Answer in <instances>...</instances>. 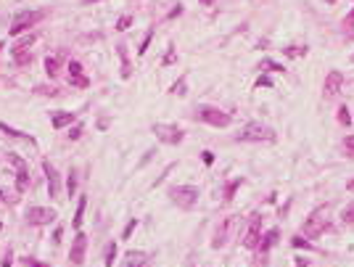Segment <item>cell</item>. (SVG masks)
<instances>
[{
	"instance_id": "11",
	"label": "cell",
	"mask_w": 354,
	"mask_h": 267,
	"mask_svg": "<svg viewBox=\"0 0 354 267\" xmlns=\"http://www.w3.org/2000/svg\"><path fill=\"white\" fill-rule=\"evenodd\" d=\"M341 85H344V74L333 69L331 74L325 77V85H323V93H325V98H336V95L341 93Z\"/></svg>"
},
{
	"instance_id": "3",
	"label": "cell",
	"mask_w": 354,
	"mask_h": 267,
	"mask_svg": "<svg viewBox=\"0 0 354 267\" xmlns=\"http://www.w3.org/2000/svg\"><path fill=\"white\" fill-rule=\"evenodd\" d=\"M199 188L196 185H177V188H169V199L175 201L180 209H193L199 204Z\"/></svg>"
},
{
	"instance_id": "8",
	"label": "cell",
	"mask_w": 354,
	"mask_h": 267,
	"mask_svg": "<svg viewBox=\"0 0 354 267\" xmlns=\"http://www.w3.org/2000/svg\"><path fill=\"white\" fill-rule=\"evenodd\" d=\"M58 217L56 209H50V206H29L27 209V220L32 225H48L53 222V220Z\"/></svg>"
},
{
	"instance_id": "22",
	"label": "cell",
	"mask_w": 354,
	"mask_h": 267,
	"mask_svg": "<svg viewBox=\"0 0 354 267\" xmlns=\"http://www.w3.org/2000/svg\"><path fill=\"white\" fill-rule=\"evenodd\" d=\"M85 206H88V199H80V204H77V212H74V220H71V225L74 227H80L82 225V214H85Z\"/></svg>"
},
{
	"instance_id": "38",
	"label": "cell",
	"mask_w": 354,
	"mask_h": 267,
	"mask_svg": "<svg viewBox=\"0 0 354 267\" xmlns=\"http://www.w3.org/2000/svg\"><path fill=\"white\" fill-rule=\"evenodd\" d=\"M201 156H204V164H214V154L212 151H204Z\"/></svg>"
},
{
	"instance_id": "7",
	"label": "cell",
	"mask_w": 354,
	"mask_h": 267,
	"mask_svg": "<svg viewBox=\"0 0 354 267\" xmlns=\"http://www.w3.org/2000/svg\"><path fill=\"white\" fill-rule=\"evenodd\" d=\"M8 161L16 167V191L24 193L29 188V167H27V161H24L19 154H8Z\"/></svg>"
},
{
	"instance_id": "45",
	"label": "cell",
	"mask_w": 354,
	"mask_h": 267,
	"mask_svg": "<svg viewBox=\"0 0 354 267\" xmlns=\"http://www.w3.org/2000/svg\"><path fill=\"white\" fill-rule=\"evenodd\" d=\"M296 267H307V262L304 259H296Z\"/></svg>"
},
{
	"instance_id": "14",
	"label": "cell",
	"mask_w": 354,
	"mask_h": 267,
	"mask_svg": "<svg viewBox=\"0 0 354 267\" xmlns=\"http://www.w3.org/2000/svg\"><path fill=\"white\" fill-rule=\"evenodd\" d=\"M69 82L74 85V88H88V85H90V80L82 74L80 61H69Z\"/></svg>"
},
{
	"instance_id": "33",
	"label": "cell",
	"mask_w": 354,
	"mask_h": 267,
	"mask_svg": "<svg viewBox=\"0 0 354 267\" xmlns=\"http://www.w3.org/2000/svg\"><path fill=\"white\" fill-rule=\"evenodd\" d=\"M135 227H137V220H130V225L124 227V238H130V236H133V230H135Z\"/></svg>"
},
{
	"instance_id": "32",
	"label": "cell",
	"mask_w": 354,
	"mask_h": 267,
	"mask_svg": "<svg viewBox=\"0 0 354 267\" xmlns=\"http://www.w3.org/2000/svg\"><path fill=\"white\" fill-rule=\"evenodd\" d=\"M341 220H344V222H354V206H346L344 214H341Z\"/></svg>"
},
{
	"instance_id": "9",
	"label": "cell",
	"mask_w": 354,
	"mask_h": 267,
	"mask_svg": "<svg viewBox=\"0 0 354 267\" xmlns=\"http://www.w3.org/2000/svg\"><path fill=\"white\" fill-rule=\"evenodd\" d=\"M85 251H88V236L80 230L74 236V241H71V251H69V262L74 267H80L85 262Z\"/></svg>"
},
{
	"instance_id": "21",
	"label": "cell",
	"mask_w": 354,
	"mask_h": 267,
	"mask_svg": "<svg viewBox=\"0 0 354 267\" xmlns=\"http://www.w3.org/2000/svg\"><path fill=\"white\" fill-rule=\"evenodd\" d=\"M275 241H278V230H267L265 236L259 238V246H262V251L272 249V246H275Z\"/></svg>"
},
{
	"instance_id": "35",
	"label": "cell",
	"mask_w": 354,
	"mask_h": 267,
	"mask_svg": "<svg viewBox=\"0 0 354 267\" xmlns=\"http://www.w3.org/2000/svg\"><path fill=\"white\" fill-rule=\"evenodd\" d=\"M301 53H307V48H288L286 50V56H301Z\"/></svg>"
},
{
	"instance_id": "20",
	"label": "cell",
	"mask_w": 354,
	"mask_h": 267,
	"mask_svg": "<svg viewBox=\"0 0 354 267\" xmlns=\"http://www.w3.org/2000/svg\"><path fill=\"white\" fill-rule=\"evenodd\" d=\"M61 64H64V58L58 56V53L45 58V71H48V77H56V74H58V69H61Z\"/></svg>"
},
{
	"instance_id": "36",
	"label": "cell",
	"mask_w": 354,
	"mask_h": 267,
	"mask_svg": "<svg viewBox=\"0 0 354 267\" xmlns=\"http://www.w3.org/2000/svg\"><path fill=\"white\" fill-rule=\"evenodd\" d=\"M270 77H259V80H257V88H270Z\"/></svg>"
},
{
	"instance_id": "40",
	"label": "cell",
	"mask_w": 354,
	"mask_h": 267,
	"mask_svg": "<svg viewBox=\"0 0 354 267\" xmlns=\"http://www.w3.org/2000/svg\"><path fill=\"white\" fill-rule=\"evenodd\" d=\"M11 262H14V254H5V257H3V265H0V267H11Z\"/></svg>"
},
{
	"instance_id": "5",
	"label": "cell",
	"mask_w": 354,
	"mask_h": 267,
	"mask_svg": "<svg viewBox=\"0 0 354 267\" xmlns=\"http://www.w3.org/2000/svg\"><path fill=\"white\" fill-rule=\"evenodd\" d=\"M45 19V11H22V14H16L14 16V22H11V35H22V32H27V29H32L37 22H43Z\"/></svg>"
},
{
	"instance_id": "41",
	"label": "cell",
	"mask_w": 354,
	"mask_h": 267,
	"mask_svg": "<svg viewBox=\"0 0 354 267\" xmlns=\"http://www.w3.org/2000/svg\"><path fill=\"white\" fill-rule=\"evenodd\" d=\"M148 43H151V32H148V35H146V40H143V45H140V50H137V53H146V48H148Z\"/></svg>"
},
{
	"instance_id": "2",
	"label": "cell",
	"mask_w": 354,
	"mask_h": 267,
	"mask_svg": "<svg viewBox=\"0 0 354 267\" xmlns=\"http://www.w3.org/2000/svg\"><path fill=\"white\" fill-rule=\"evenodd\" d=\"M331 209L328 206H317L310 217L304 220V233L307 236H320V233H325L328 227H331Z\"/></svg>"
},
{
	"instance_id": "16",
	"label": "cell",
	"mask_w": 354,
	"mask_h": 267,
	"mask_svg": "<svg viewBox=\"0 0 354 267\" xmlns=\"http://www.w3.org/2000/svg\"><path fill=\"white\" fill-rule=\"evenodd\" d=\"M122 267H148V254H143V251H127V254H124Z\"/></svg>"
},
{
	"instance_id": "15",
	"label": "cell",
	"mask_w": 354,
	"mask_h": 267,
	"mask_svg": "<svg viewBox=\"0 0 354 267\" xmlns=\"http://www.w3.org/2000/svg\"><path fill=\"white\" fill-rule=\"evenodd\" d=\"M35 43V35H27V37H22L16 45H14V58H16V64H27L29 61V56H27V48Z\"/></svg>"
},
{
	"instance_id": "39",
	"label": "cell",
	"mask_w": 354,
	"mask_h": 267,
	"mask_svg": "<svg viewBox=\"0 0 354 267\" xmlns=\"http://www.w3.org/2000/svg\"><path fill=\"white\" fill-rule=\"evenodd\" d=\"M344 27H346V29H352V27H354V8H352V14H349V16H346Z\"/></svg>"
},
{
	"instance_id": "29",
	"label": "cell",
	"mask_w": 354,
	"mask_h": 267,
	"mask_svg": "<svg viewBox=\"0 0 354 267\" xmlns=\"http://www.w3.org/2000/svg\"><path fill=\"white\" fill-rule=\"evenodd\" d=\"M338 122H341V125H349V122H352L349 109H346V106H341V109H338Z\"/></svg>"
},
{
	"instance_id": "6",
	"label": "cell",
	"mask_w": 354,
	"mask_h": 267,
	"mask_svg": "<svg viewBox=\"0 0 354 267\" xmlns=\"http://www.w3.org/2000/svg\"><path fill=\"white\" fill-rule=\"evenodd\" d=\"M154 135L161 143H167V146H177V143H182V138H185V133L177 125H154Z\"/></svg>"
},
{
	"instance_id": "23",
	"label": "cell",
	"mask_w": 354,
	"mask_h": 267,
	"mask_svg": "<svg viewBox=\"0 0 354 267\" xmlns=\"http://www.w3.org/2000/svg\"><path fill=\"white\" fill-rule=\"evenodd\" d=\"M114 259H116V244H109V246H106V254H103V265H106V267H114Z\"/></svg>"
},
{
	"instance_id": "1",
	"label": "cell",
	"mask_w": 354,
	"mask_h": 267,
	"mask_svg": "<svg viewBox=\"0 0 354 267\" xmlns=\"http://www.w3.org/2000/svg\"><path fill=\"white\" fill-rule=\"evenodd\" d=\"M275 138H278L275 130L267 125H259V122H251V125H246L238 133V140H246V143H272Z\"/></svg>"
},
{
	"instance_id": "27",
	"label": "cell",
	"mask_w": 354,
	"mask_h": 267,
	"mask_svg": "<svg viewBox=\"0 0 354 267\" xmlns=\"http://www.w3.org/2000/svg\"><path fill=\"white\" fill-rule=\"evenodd\" d=\"M291 244L296 246V249H312V244H310V241H304L301 236H293V238H291Z\"/></svg>"
},
{
	"instance_id": "42",
	"label": "cell",
	"mask_w": 354,
	"mask_h": 267,
	"mask_svg": "<svg viewBox=\"0 0 354 267\" xmlns=\"http://www.w3.org/2000/svg\"><path fill=\"white\" fill-rule=\"evenodd\" d=\"M164 64H175V48H169V53L164 56Z\"/></svg>"
},
{
	"instance_id": "44",
	"label": "cell",
	"mask_w": 354,
	"mask_h": 267,
	"mask_svg": "<svg viewBox=\"0 0 354 267\" xmlns=\"http://www.w3.org/2000/svg\"><path fill=\"white\" fill-rule=\"evenodd\" d=\"M346 191H349V193H354V180H349V183H346Z\"/></svg>"
},
{
	"instance_id": "13",
	"label": "cell",
	"mask_w": 354,
	"mask_h": 267,
	"mask_svg": "<svg viewBox=\"0 0 354 267\" xmlns=\"http://www.w3.org/2000/svg\"><path fill=\"white\" fill-rule=\"evenodd\" d=\"M233 222H235V217H225V220L220 222L217 233H214V241H212V246H214V249H222V246L227 244V236H230V227H233Z\"/></svg>"
},
{
	"instance_id": "19",
	"label": "cell",
	"mask_w": 354,
	"mask_h": 267,
	"mask_svg": "<svg viewBox=\"0 0 354 267\" xmlns=\"http://www.w3.org/2000/svg\"><path fill=\"white\" fill-rule=\"evenodd\" d=\"M119 58H122V77L124 80H130V77H133V64H130V56H127V48H124V45H119Z\"/></svg>"
},
{
	"instance_id": "37",
	"label": "cell",
	"mask_w": 354,
	"mask_h": 267,
	"mask_svg": "<svg viewBox=\"0 0 354 267\" xmlns=\"http://www.w3.org/2000/svg\"><path fill=\"white\" fill-rule=\"evenodd\" d=\"M180 14H182V5H180V3H177V5H175V8H172V11H169V16H167V19H175V16H180Z\"/></svg>"
},
{
	"instance_id": "24",
	"label": "cell",
	"mask_w": 354,
	"mask_h": 267,
	"mask_svg": "<svg viewBox=\"0 0 354 267\" xmlns=\"http://www.w3.org/2000/svg\"><path fill=\"white\" fill-rule=\"evenodd\" d=\"M66 191H69V196H74V193H77V172H74V169H71L69 178H66Z\"/></svg>"
},
{
	"instance_id": "48",
	"label": "cell",
	"mask_w": 354,
	"mask_h": 267,
	"mask_svg": "<svg viewBox=\"0 0 354 267\" xmlns=\"http://www.w3.org/2000/svg\"><path fill=\"white\" fill-rule=\"evenodd\" d=\"M0 50H3V43H0Z\"/></svg>"
},
{
	"instance_id": "31",
	"label": "cell",
	"mask_w": 354,
	"mask_h": 267,
	"mask_svg": "<svg viewBox=\"0 0 354 267\" xmlns=\"http://www.w3.org/2000/svg\"><path fill=\"white\" fill-rule=\"evenodd\" d=\"M262 69H272V71H283V67H280V64H275V61H270V58H265V61H262Z\"/></svg>"
},
{
	"instance_id": "25",
	"label": "cell",
	"mask_w": 354,
	"mask_h": 267,
	"mask_svg": "<svg viewBox=\"0 0 354 267\" xmlns=\"http://www.w3.org/2000/svg\"><path fill=\"white\" fill-rule=\"evenodd\" d=\"M241 183H243V180H241V178H235L233 183L225 188V201H230V199H233V193H235V191H238V188H241Z\"/></svg>"
},
{
	"instance_id": "43",
	"label": "cell",
	"mask_w": 354,
	"mask_h": 267,
	"mask_svg": "<svg viewBox=\"0 0 354 267\" xmlns=\"http://www.w3.org/2000/svg\"><path fill=\"white\" fill-rule=\"evenodd\" d=\"M27 267H48V265H40L37 259H27Z\"/></svg>"
},
{
	"instance_id": "47",
	"label": "cell",
	"mask_w": 354,
	"mask_h": 267,
	"mask_svg": "<svg viewBox=\"0 0 354 267\" xmlns=\"http://www.w3.org/2000/svg\"><path fill=\"white\" fill-rule=\"evenodd\" d=\"M85 3H98V0H85Z\"/></svg>"
},
{
	"instance_id": "49",
	"label": "cell",
	"mask_w": 354,
	"mask_h": 267,
	"mask_svg": "<svg viewBox=\"0 0 354 267\" xmlns=\"http://www.w3.org/2000/svg\"><path fill=\"white\" fill-rule=\"evenodd\" d=\"M0 227H3V222H0Z\"/></svg>"
},
{
	"instance_id": "26",
	"label": "cell",
	"mask_w": 354,
	"mask_h": 267,
	"mask_svg": "<svg viewBox=\"0 0 354 267\" xmlns=\"http://www.w3.org/2000/svg\"><path fill=\"white\" fill-rule=\"evenodd\" d=\"M169 93H172V95H185V77H182V80H177Z\"/></svg>"
},
{
	"instance_id": "10",
	"label": "cell",
	"mask_w": 354,
	"mask_h": 267,
	"mask_svg": "<svg viewBox=\"0 0 354 267\" xmlns=\"http://www.w3.org/2000/svg\"><path fill=\"white\" fill-rule=\"evenodd\" d=\"M43 169H45V178H48L50 199H58V193H61V178H58V169L50 164V161H43Z\"/></svg>"
},
{
	"instance_id": "30",
	"label": "cell",
	"mask_w": 354,
	"mask_h": 267,
	"mask_svg": "<svg viewBox=\"0 0 354 267\" xmlns=\"http://www.w3.org/2000/svg\"><path fill=\"white\" fill-rule=\"evenodd\" d=\"M130 24H133V16H122L119 22H116V29H119V32H124V29L130 27Z\"/></svg>"
},
{
	"instance_id": "28",
	"label": "cell",
	"mask_w": 354,
	"mask_h": 267,
	"mask_svg": "<svg viewBox=\"0 0 354 267\" xmlns=\"http://www.w3.org/2000/svg\"><path fill=\"white\" fill-rule=\"evenodd\" d=\"M344 151H346L349 159H354V135H349V138L344 140Z\"/></svg>"
},
{
	"instance_id": "34",
	"label": "cell",
	"mask_w": 354,
	"mask_h": 267,
	"mask_svg": "<svg viewBox=\"0 0 354 267\" xmlns=\"http://www.w3.org/2000/svg\"><path fill=\"white\" fill-rule=\"evenodd\" d=\"M80 135H82V127H80V125H74V127L69 130V138H71V140H77Z\"/></svg>"
},
{
	"instance_id": "17",
	"label": "cell",
	"mask_w": 354,
	"mask_h": 267,
	"mask_svg": "<svg viewBox=\"0 0 354 267\" xmlns=\"http://www.w3.org/2000/svg\"><path fill=\"white\" fill-rule=\"evenodd\" d=\"M0 133H5L8 138H19V140H27V143H32L35 146V138L32 135H27V133H22V130H16V127H11V125H5V122H0Z\"/></svg>"
},
{
	"instance_id": "12",
	"label": "cell",
	"mask_w": 354,
	"mask_h": 267,
	"mask_svg": "<svg viewBox=\"0 0 354 267\" xmlns=\"http://www.w3.org/2000/svg\"><path fill=\"white\" fill-rule=\"evenodd\" d=\"M259 225H262V217L259 214H254L251 217V225H248V230H246V236H243V246L246 249H257L259 246Z\"/></svg>"
},
{
	"instance_id": "4",
	"label": "cell",
	"mask_w": 354,
	"mask_h": 267,
	"mask_svg": "<svg viewBox=\"0 0 354 267\" xmlns=\"http://www.w3.org/2000/svg\"><path fill=\"white\" fill-rule=\"evenodd\" d=\"M196 119L206 122L212 127H227L230 125V114L222 111L217 106H196Z\"/></svg>"
},
{
	"instance_id": "18",
	"label": "cell",
	"mask_w": 354,
	"mask_h": 267,
	"mask_svg": "<svg viewBox=\"0 0 354 267\" xmlns=\"http://www.w3.org/2000/svg\"><path fill=\"white\" fill-rule=\"evenodd\" d=\"M50 122H53L56 130L71 127V122H74V114H71V111H56L53 116H50Z\"/></svg>"
},
{
	"instance_id": "46",
	"label": "cell",
	"mask_w": 354,
	"mask_h": 267,
	"mask_svg": "<svg viewBox=\"0 0 354 267\" xmlns=\"http://www.w3.org/2000/svg\"><path fill=\"white\" fill-rule=\"evenodd\" d=\"M201 3H204V5H214V0H201Z\"/></svg>"
}]
</instances>
